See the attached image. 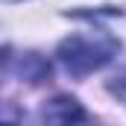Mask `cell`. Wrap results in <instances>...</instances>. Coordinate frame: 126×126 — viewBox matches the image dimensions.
<instances>
[{"mask_svg": "<svg viewBox=\"0 0 126 126\" xmlns=\"http://www.w3.org/2000/svg\"><path fill=\"white\" fill-rule=\"evenodd\" d=\"M114 53H117V38L103 30L76 32L59 44V62L73 76H85L91 70H100L103 64L111 62Z\"/></svg>", "mask_w": 126, "mask_h": 126, "instance_id": "cell-1", "label": "cell"}, {"mask_svg": "<svg viewBox=\"0 0 126 126\" xmlns=\"http://www.w3.org/2000/svg\"><path fill=\"white\" fill-rule=\"evenodd\" d=\"M85 109L73 97H56L44 109V126H82Z\"/></svg>", "mask_w": 126, "mask_h": 126, "instance_id": "cell-2", "label": "cell"}, {"mask_svg": "<svg viewBox=\"0 0 126 126\" xmlns=\"http://www.w3.org/2000/svg\"><path fill=\"white\" fill-rule=\"evenodd\" d=\"M111 91H114L117 97H123V100H126V70L114 76V82H111Z\"/></svg>", "mask_w": 126, "mask_h": 126, "instance_id": "cell-3", "label": "cell"}, {"mask_svg": "<svg viewBox=\"0 0 126 126\" xmlns=\"http://www.w3.org/2000/svg\"><path fill=\"white\" fill-rule=\"evenodd\" d=\"M3 126H18V123H12V120H6V123H3Z\"/></svg>", "mask_w": 126, "mask_h": 126, "instance_id": "cell-4", "label": "cell"}]
</instances>
